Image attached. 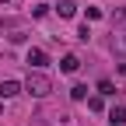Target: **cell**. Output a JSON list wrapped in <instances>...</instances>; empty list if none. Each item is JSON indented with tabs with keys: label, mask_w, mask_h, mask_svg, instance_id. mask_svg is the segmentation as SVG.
<instances>
[{
	"label": "cell",
	"mask_w": 126,
	"mask_h": 126,
	"mask_svg": "<svg viewBox=\"0 0 126 126\" xmlns=\"http://www.w3.org/2000/svg\"><path fill=\"white\" fill-rule=\"evenodd\" d=\"M21 88L32 94V98H49V94H53V77L42 74V70H28V77H25Z\"/></svg>",
	"instance_id": "1"
},
{
	"label": "cell",
	"mask_w": 126,
	"mask_h": 126,
	"mask_svg": "<svg viewBox=\"0 0 126 126\" xmlns=\"http://www.w3.org/2000/svg\"><path fill=\"white\" fill-rule=\"evenodd\" d=\"M109 123L112 126H126V102H116L109 109Z\"/></svg>",
	"instance_id": "2"
},
{
	"label": "cell",
	"mask_w": 126,
	"mask_h": 126,
	"mask_svg": "<svg viewBox=\"0 0 126 126\" xmlns=\"http://www.w3.org/2000/svg\"><path fill=\"white\" fill-rule=\"evenodd\" d=\"M46 63H49V56H46L42 49H28V67H32V70H42Z\"/></svg>",
	"instance_id": "3"
},
{
	"label": "cell",
	"mask_w": 126,
	"mask_h": 126,
	"mask_svg": "<svg viewBox=\"0 0 126 126\" xmlns=\"http://www.w3.org/2000/svg\"><path fill=\"white\" fill-rule=\"evenodd\" d=\"M60 70H63V74H77V70H81V60H77L74 53H67V56L60 60Z\"/></svg>",
	"instance_id": "4"
},
{
	"label": "cell",
	"mask_w": 126,
	"mask_h": 126,
	"mask_svg": "<svg viewBox=\"0 0 126 126\" xmlns=\"http://www.w3.org/2000/svg\"><path fill=\"white\" fill-rule=\"evenodd\" d=\"M56 14H60V18H74V14H77V4H74V0H56Z\"/></svg>",
	"instance_id": "5"
},
{
	"label": "cell",
	"mask_w": 126,
	"mask_h": 126,
	"mask_svg": "<svg viewBox=\"0 0 126 126\" xmlns=\"http://www.w3.org/2000/svg\"><path fill=\"white\" fill-rule=\"evenodd\" d=\"M25 88H21V81H4L0 84V94H4V98H18Z\"/></svg>",
	"instance_id": "6"
},
{
	"label": "cell",
	"mask_w": 126,
	"mask_h": 126,
	"mask_svg": "<svg viewBox=\"0 0 126 126\" xmlns=\"http://www.w3.org/2000/svg\"><path fill=\"white\" fill-rule=\"evenodd\" d=\"M70 98H74V102H84V98H88V84H74V88H70Z\"/></svg>",
	"instance_id": "7"
},
{
	"label": "cell",
	"mask_w": 126,
	"mask_h": 126,
	"mask_svg": "<svg viewBox=\"0 0 126 126\" xmlns=\"http://www.w3.org/2000/svg\"><path fill=\"white\" fill-rule=\"evenodd\" d=\"M98 94H102V98H105V94H116V84L109 81V77H102V81H98Z\"/></svg>",
	"instance_id": "8"
},
{
	"label": "cell",
	"mask_w": 126,
	"mask_h": 126,
	"mask_svg": "<svg viewBox=\"0 0 126 126\" xmlns=\"http://www.w3.org/2000/svg\"><path fill=\"white\" fill-rule=\"evenodd\" d=\"M88 109H91V112H102V109H105L102 94H88Z\"/></svg>",
	"instance_id": "9"
},
{
	"label": "cell",
	"mask_w": 126,
	"mask_h": 126,
	"mask_svg": "<svg viewBox=\"0 0 126 126\" xmlns=\"http://www.w3.org/2000/svg\"><path fill=\"white\" fill-rule=\"evenodd\" d=\"M109 18H112V25H126V7H116Z\"/></svg>",
	"instance_id": "10"
},
{
	"label": "cell",
	"mask_w": 126,
	"mask_h": 126,
	"mask_svg": "<svg viewBox=\"0 0 126 126\" xmlns=\"http://www.w3.org/2000/svg\"><path fill=\"white\" fill-rule=\"evenodd\" d=\"M49 14V4H39V7H32V18H46Z\"/></svg>",
	"instance_id": "11"
},
{
	"label": "cell",
	"mask_w": 126,
	"mask_h": 126,
	"mask_svg": "<svg viewBox=\"0 0 126 126\" xmlns=\"http://www.w3.org/2000/svg\"><path fill=\"white\" fill-rule=\"evenodd\" d=\"M77 39L88 42V39H91V28H88V25H81V28H77Z\"/></svg>",
	"instance_id": "12"
},
{
	"label": "cell",
	"mask_w": 126,
	"mask_h": 126,
	"mask_svg": "<svg viewBox=\"0 0 126 126\" xmlns=\"http://www.w3.org/2000/svg\"><path fill=\"white\" fill-rule=\"evenodd\" d=\"M0 112H4V102H0Z\"/></svg>",
	"instance_id": "13"
},
{
	"label": "cell",
	"mask_w": 126,
	"mask_h": 126,
	"mask_svg": "<svg viewBox=\"0 0 126 126\" xmlns=\"http://www.w3.org/2000/svg\"><path fill=\"white\" fill-rule=\"evenodd\" d=\"M0 4H11V0H0Z\"/></svg>",
	"instance_id": "14"
}]
</instances>
